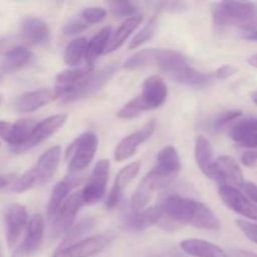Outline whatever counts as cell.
<instances>
[{
  "instance_id": "obj_47",
  "label": "cell",
  "mask_w": 257,
  "mask_h": 257,
  "mask_svg": "<svg viewBox=\"0 0 257 257\" xmlns=\"http://www.w3.org/2000/svg\"><path fill=\"white\" fill-rule=\"evenodd\" d=\"M231 256H232V257H257L256 253L251 252V251L238 250V248L231 250Z\"/></svg>"
},
{
  "instance_id": "obj_28",
  "label": "cell",
  "mask_w": 257,
  "mask_h": 257,
  "mask_svg": "<svg viewBox=\"0 0 257 257\" xmlns=\"http://www.w3.org/2000/svg\"><path fill=\"white\" fill-rule=\"evenodd\" d=\"M173 80L183 85L193 88V89H205V88L210 87L216 79L213 73L198 72V70L193 69L191 65H188L180 74L176 75Z\"/></svg>"
},
{
  "instance_id": "obj_3",
  "label": "cell",
  "mask_w": 257,
  "mask_h": 257,
  "mask_svg": "<svg viewBox=\"0 0 257 257\" xmlns=\"http://www.w3.org/2000/svg\"><path fill=\"white\" fill-rule=\"evenodd\" d=\"M197 201L180 195H167L156 205L157 223L162 230L173 232L191 225Z\"/></svg>"
},
{
  "instance_id": "obj_51",
  "label": "cell",
  "mask_w": 257,
  "mask_h": 257,
  "mask_svg": "<svg viewBox=\"0 0 257 257\" xmlns=\"http://www.w3.org/2000/svg\"><path fill=\"white\" fill-rule=\"evenodd\" d=\"M8 183H9V177H3V176H0V188L5 187Z\"/></svg>"
},
{
  "instance_id": "obj_32",
  "label": "cell",
  "mask_w": 257,
  "mask_h": 257,
  "mask_svg": "<svg viewBox=\"0 0 257 257\" xmlns=\"http://www.w3.org/2000/svg\"><path fill=\"white\" fill-rule=\"evenodd\" d=\"M191 226H193L196 228H201V230H221L220 218L213 213V211L208 206H206L202 202H198V201L196 203V208L195 212H193L192 221H191Z\"/></svg>"
},
{
  "instance_id": "obj_21",
  "label": "cell",
  "mask_w": 257,
  "mask_h": 257,
  "mask_svg": "<svg viewBox=\"0 0 257 257\" xmlns=\"http://www.w3.org/2000/svg\"><path fill=\"white\" fill-rule=\"evenodd\" d=\"M60 156H62L60 146H53L40 156L37 165L33 167L35 171V175H37L39 186L43 183H47L54 176L55 171L59 166Z\"/></svg>"
},
{
  "instance_id": "obj_14",
  "label": "cell",
  "mask_w": 257,
  "mask_h": 257,
  "mask_svg": "<svg viewBox=\"0 0 257 257\" xmlns=\"http://www.w3.org/2000/svg\"><path fill=\"white\" fill-rule=\"evenodd\" d=\"M218 195L225 203L235 213H238L247 220L257 222V206L251 202L238 188L228 185H220Z\"/></svg>"
},
{
  "instance_id": "obj_8",
  "label": "cell",
  "mask_w": 257,
  "mask_h": 257,
  "mask_svg": "<svg viewBox=\"0 0 257 257\" xmlns=\"http://www.w3.org/2000/svg\"><path fill=\"white\" fill-rule=\"evenodd\" d=\"M110 162L105 158L99 160L88 177L82 192L84 205H94L103 198L107 191L108 178H109Z\"/></svg>"
},
{
  "instance_id": "obj_46",
  "label": "cell",
  "mask_w": 257,
  "mask_h": 257,
  "mask_svg": "<svg viewBox=\"0 0 257 257\" xmlns=\"http://www.w3.org/2000/svg\"><path fill=\"white\" fill-rule=\"evenodd\" d=\"M18 45L17 40L12 37L0 38V55H5L12 48Z\"/></svg>"
},
{
  "instance_id": "obj_54",
  "label": "cell",
  "mask_w": 257,
  "mask_h": 257,
  "mask_svg": "<svg viewBox=\"0 0 257 257\" xmlns=\"http://www.w3.org/2000/svg\"><path fill=\"white\" fill-rule=\"evenodd\" d=\"M3 100H4V98H3V95H2V94H0V105H2Z\"/></svg>"
},
{
  "instance_id": "obj_15",
  "label": "cell",
  "mask_w": 257,
  "mask_h": 257,
  "mask_svg": "<svg viewBox=\"0 0 257 257\" xmlns=\"http://www.w3.org/2000/svg\"><path fill=\"white\" fill-rule=\"evenodd\" d=\"M181 167L182 165H181L178 151L176 150L175 146L167 145L161 148L160 152L156 156V165L152 171L168 185L171 181L177 177Z\"/></svg>"
},
{
  "instance_id": "obj_33",
  "label": "cell",
  "mask_w": 257,
  "mask_h": 257,
  "mask_svg": "<svg viewBox=\"0 0 257 257\" xmlns=\"http://www.w3.org/2000/svg\"><path fill=\"white\" fill-rule=\"evenodd\" d=\"M88 39L85 37H78L70 40L67 45L63 55V62L70 68L79 67L83 59H85V50H87Z\"/></svg>"
},
{
  "instance_id": "obj_31",
  "label": "cell",
  "mask_w": 257,
  "mask_h": 257,
  "mask_svg": "<svg viewBox=\"0 0 257 257\" xmlns=\"http://www.w3.org/2000/svg\"><path fill=\"white\" fill-rule=\"evenodd\" d=\"M33 58V52L24 45H15L4 55V60L2 63V72L13 73L22 69L23 67L30 62Z\"/></svg>"
},
{
  "instance_id": "obj_1",
  "label": "cell",
  "mask_w": 257,
  "mask_h": 257,
  "mask_svg": "<svg viewBox=\"0 0 257 257\" xmlns=\"http://www.w3.org/2000/svg\"><path fill=\"white\" fill-rule=\"evenodd\" d=\"M188 62L181 53L172 49H143L125 60L123 67L128 70L156 68L170 78H175L188 67Z\"/></svg>"
},
{
  "instance_id": "obj_6",
  "label": "cell",
  "mask_w": 257,
  "mask_h": 257,
  "mask_svg": "<svg viewBox=\"0 0 257 257\" xmlns=\"http://www.w3.org/2000/svg\"><path fill=\"white\" fill-rule=\"evenodd\" d=\"M84 206L83 202L82 192L72 193L65 198L57 212L52 216V223H50V237L52 240L64 237L65 233L74 226V221L77 218L78 212Z\"/></svg>"
},
{
  "instance_id": "obj_12",
  "label": "cell",
  "mask_w": 257,
  "mask_h": 257,
  "mask_svg": "<svg viewBox=\"0 0 257 257\" xmlns=\"http://www.w3.org/2000/svg\"><path fill=\"white\" fill-rule=\"evenodd\" d=\"M5 221V238L9 248H14L18 245L20 236L27 228L29 216L25 206L20 203H10L4 213Z\"/></svg>"
},
{
  "instance_id": "obj_26",
  "label": "cell",
  "mask_w": 257,
  "mask_h": 257,
  "mask_svg": "<svg viewBox=\"0 0 257 257\" xmlns=\"http://www.w3.org/2000/svg\"><path fill=\"white\" fill-rule=\"evenodd\" d=\"M143 17L142 15H135L132 18H128L125 19L122 24L118 27L117 30L112 33V37H110L109 43H108V47L105 49V54L108 53H112L114 50H117L118 48L122 47L125 42H127L128 38L131 37L133 32L142 24Z\"/></svg>"
},
{
  "instance_id": "obj_19",
  "label": "cell",
  "mask_w": 257,
  "mask_h": 257,
  "mask_svg": "<svg viewBox=\"0 0 257 257\" xmlns=\"http://www.w3.org/2000/svg\"><path fill=\"white\" fill-rule=\"evenodd\" d=\"M49 38L47 23L37 17L25 18L20 25V39L30 47L44 44Z\"/></svg>"
},
{
  "instance_id": "obj_43",
  "label": "cell",
  "mask_w": 257,
  "mask_h": 257,
  "mask_svg": "<svg viewBox=\"0 0 257 257\" xmlns=\"http://www.w3.org/2000/svg\"><path fill=\"white\" fill-rule=\"evenodd\" d=\"M161 12L167 13H181L185 12L187 9V5L182 4V3L177 2H170V3H161L160 4Z\"/></svg>"
},
{
  "instance_id": "obj_35",
  "label": "cell",
  "mask_w": 257,
  "mask_h": 257,
  "mask_svg": "<svg viewBox=\"0 0 257 257\" xmlns=\"http://www.w3.org/2000/svg\"><path fill=\"white\" fill-rule=\"evenodd\" d=\"M157 25H158L157 17H156V15H153V17H151L150 20L146 23L145 27H143L142 29H141L140 32H138L137 34L132 38V40H131L128 48H130L131 50L138 49L141 45H143V44H146L147 42H150V40L152 39L153 35H155L156 29H157Z\"/></svg>"
},
{
  "instance_id": "obj_37",
  "label": "cell",
  "mask_w": 257,
  "mask_h": 257,
  "mask_svg": "<svg viewBox=\"0 0 257 257\" xmlns=\"http://www.w3.org/2000/svg\"><path fill=\"white\" fill-rule=\"evenodd\" d=\"M110 13L117 18H132L137 15V7L131 2H114L109 4Z\"/></svg>"
},
{
  "instance_id": "obj_4",
  "label": "cell",
  "mask_w": 257,
  "mask_h": 257,
  "mask_svg": "<svg viewBox=\"0 0 257 257\" xmlns=\"http://www.w3.org/2000/svg\"><path fill=\"white\" fill-rule=\"evenodd\" d=\"M212 18L216 27H233L250 33L257 29V5L246 2H221L213 7Z\"/></svg>"
},
{
  "instance_id": "obj_45",
  "label": "cell",
  "mask_w": 257,
  "mask_h": 257,
  "mask_svg": "<svg viewBox=\"0 0 257 257\" xmlns=\"http://www.w3.org/2000/svg\"><path fill=\"white\" fill-rule=\"evenodd\" d=\"M241 163L248 168L255 167L257 165V151H247L241 156Z\"/></svg>"
},
{
  "instance_id": "obj_10",
  "label": "cell",
  "mask_w": 257,
  "mask_h": 257,
  "mask_svg": "<svg viewBox=\"0 0 257 257\" xmlns=\"http://www.w3.org/2000/svg\"><path fill=\"white\" fill-rule=\"evenodd\" d=\"M110 242L107 233L92 235L64 248H57L53 257H93L102 252Z\"/></svg>"
},
{
  "instance_id": "obj_23",
  "label": "cell",
  "mask_w": 257,
  "mask_h": 257,
  "mask_svg": "<svg viewBox=\"0 0 257 257\" xmlns=\"http://www.w3.org/2000/svg\"><path fill=\"white\" fill-rule=\"evenodd\" d=\"M180 246L188 256L192 257H231L222 247L201 238H186Z\"/></svg>"
},
{
  "instance_id": "obj_44",
  "label": "cell",
  "mask_w": 257,
  "mask_h": 257,
  "mask_svg": "<svg viewBox=\"0 0 257 257\" xmlns=\"http://www.w3.org/2000/svg\"><path fill=\"white\" fill-rule=\"evenodd\" d=\"M241 188L243 191V195L257 206V185L252 182H245Z\"/></svg>"
},
{
  "instance_id": "obj_20",
  "label": "cell",
  "mask_w": 257,
  "mask_h": 257,
  "mask_svg": "<svg viewBox=\"0 0 257 257\" xmlns=\"http://www.w3.org/2000/svg\"><path fill=\"white\" fill-rule=\"evenodd\" d=\"M54 100V90L39 88L20 95L15 102V109L20 113H32Z\"/></svg>"
},
{
  "instance_id": "obj_38",
  "label": "cell",
  "mask_w": 257,
  "mask_h": 257,
  "mask_svg": "<svg viewBox=\"0 0 257 257\" xmlns=\"http://www.w3.org/2000/svg\"><path fill=\"white\" fill-rule=\"evenodd\" d=\"M242 112L238 109H230L226 110V112L221 113L220 115L216 117V119L213 120V130L215 131H222L225 130L227 125H230L231 123H235L236 120L240 119Z\"/></svg>"
},
{
  "instance_id": "obj_40",
  "label": "cell",
  "mask_w": 257,
  "mask_h": 257,
  "mask_svg": "<svg viewBox=\"0 0 257 257\" xmlns=\"http://www.w3.org/2000/svg\"><path fill=\"white\" fill-rule=\"evenodd\" d=\"M236 226L240 228L241 232L253 243H257V223L246 220H236Z\"/></svg>"
},
{
  "instance_id": "obj_5",
  "label": "cell",
  "mask_w": 257,
  "mask_h": 257,
  "mask_svg": "<svg viewBox=\"0 0 257 257\" xmlns=\"http://www.w3.org/2000/svg\"><path fill=\"white\" fill-rule=\"evenodd\" d=\"M98 148V137L92 131L82 133L67 150L68 168L72 173L83 172L94 158Z\"/></svg>"
},
{
  "instance_id": "obj_42",
  "label": "cell",
  "mask_w": 257,
  "mask_h": 257,
  "mask_svg": "<svg viewBox=\"0 0 257 257\" xmlns=\"http://www.w3.org/2000/svg\"><path fill=\"white\" fill-rule=\"evenodd\" d=\"M236 73H237V68H235L233 65L230 64H225L218 67L217 69L213 72V75H215L216 80H225L232 77Z\"/></svg>"
},
{
  "instance_id": "obj_48",
  "label": "cell",
  "mask_w": 257,
  "mask_h": 257,
  "mask_svg": "<svg viewBox=\"0 0 257 257\" xmlns=\"http://www.w3.org/2000/svg\"><path fill=\"white\" fill-rule=\"evenodd\" d=\"M243 37H245V39L251 40V42H257V29L252 30V32H250V33H246Z\"/></svg>"
},
{
  "instance_id": "obj_30",
  "label": "cell",
  "mask_w": 257,
  "mask_h": 257,
  "mask_svg": "<svg viewBox=\"0 0 257 257\" xmlns=\"http://www.w3.org/2000/svg\"><path fill=\"white\" fill-rule=\"evenodd\" d=\"M77 183H79L78 178L73 177V176H67V177L63 178L62 181H59V182L53 187L52 195H50L47 206V212L50 217L57 212L58 208H59L60 206H62V203L65 201V198L69 196L70 190H72Z\"/></svg>"
},
{
  "instance_id": "obj_24",
  "label": "cell",
  "mask_w": 257,
  "mask_h": 257,
  "mask_svg": "<svg viewBox=\"0 0 257 257\" xmlns=\"http://www.w3.org/2000/svg\"><path fill=\"white\" fill-rule=\"evenodd\" d=\"M195 160L203 175L208 178H213V147L205 136H198L196 138Z\"/></svg>"
},
{
  "instance_id": "obj_18",
  "label": "cell",
  "mask_w": 257,
  "mask_h": 257,
  "mask_svg": "<svg viewBox=\"0 0 257 257\" xmlns=\"http://www.w3.org/2000/svg\"><path fill=\"white\" fill-rule=\"evenodd\" d=\"M140 170L141 163L132 162L130 163V165L124 166V167L118 172V175L115 176L114 183H113L112 188H110L109 193H108L107 196V200H105V207L109 208V210H113V208H115L119 205L125 187L137 177Z\"/></svg>"
},
{
  "instance_id": "obj_2",
  "label": "cell",
  "mask_w": 257,
  "mask_h": 257,
  "mask_svg": "<svg viewBox=\"0 0 257 257\" xmlns=\"http://www.w3.org/2000/svg\"><path fill=\"white\" fill-rule=\"evenodd\" d=\"M168 97V88L165 80L158 75H150L143 82L141 93L125 103L117 112L122 119H133L147 110L157 109L165 104Z\"/></svg>"
},
{
  "instance_id": "obj_9",
  "label": "cell",
  "mask_w": 257,
  "mask_h": 257,
  "mask_svg": "<svg viewBox=\"0 0 257 257\" xmlns=\"http://www.w3.org/2000/svg\"><path fill=\"white\" fill-rule=\"evenodd\" d=\"M44 217L40 213H34L32 217H29L24 238L13 251L12 257H32L35 255L44 240Z\"/></svg>"
},
{
  "instance_id": "obj_29",
  "label": "cell",
  "mask_w": 257,
  "mask_h": 257,
  "mask_svg": "<svg viewBox=\"0 0 257 257\" xmlns=\"http://www.w3.org/2000/svg\"><path fill=\"white\" fill-rule=\"evenodd\" d=\"M112 28L105 27L93 35L92 39L88 42L87 50H85V62H87V64L93 65L100 55L105 54V49H107L108 43H109L110 37H112Z\"/></svg>"
},
{
  "instance_id": "obj_36",
  "label": "cell",
  "mask_w": 257,
  "mask_h": 257,
  "mask_svg": "<svg viewBox=\"0 0 257 257\" xmlns=\"http://www.w3.org/2000/svg\"><path fill=\"white\" fill-rule=\"evenodd\" d=\"M37 186H39L37 175H35L34 168H30L29 171L23 173L19 178H17L12 183V191L14 193H24L32 188L37 187Z\"/></svg>"
},
{
  "instance_id": "obj_17",
  "label": "cell",
  "mask_w": 257,
  "mask_h": 257,
  "mask_svg": "<svg viewBox=\"0 0 257 257\" xmlns=\"http://www.w3.org/2000/svg\"><path fill=\"white\" fill-rule=\"evenodd\" d=\"M167 183L163 180H161L152 170L142 178L140 185L133 192L132 197H131V208L133 211H142L147 208L148 203L152 200L153 195L156 191L161 190V188L166 187Z\"/></svg>"
},
{
  "instance_id": "obj_49",
  "label": "cell",
  "mask_w": 257,
  "mask_h": 257,
  "mask_svg": "<svg viewBox=\"0 0 257 257\" xmlns=\"http://www.w3.org/2000/svg\"><path fill=\"white\" fill-rule=\"evenodd\" d=\"M247 63H248V65H251V67L256 68L257 69V54H253V55H251V57H248Z\"/></svg>"
},
{
  "instance_id": "obj_34",
  "label": "cell",
  "mask_w": 257,
  "mask_h": 257,
  "mask_svg": "<svg viewBox=\"0 0 257 257\" xmlns=\"http://www.w3.org/2000/svg\"><path fill=\"white\" fill-rule=\"evenodd\" d=\"M94 226H95V220L92 217L80 221L79 223L73 226V227L65 233L62 242H60V245L58 246L57 248L68 247V246L73 245V243L75 242H79V241L83 240V238L88 237V233H89L90 231H93Z\"/></svg>"
},
{
  "instance_id": "obj_41",
  "label": "cell",
  "mask_w": 257,
  "mask_h": 257,
  "mask_svg": "<svg viewBox=\"0 0 257 257\" xmlns=\"http://www.w3.org/2000/svg\"><path fill=\"white\" fill-rule=\"evenodd\" d=\"M88 28V24L83 19H77L72 20L68 24H65V27L63 28V33L65 35H77L79 33L84 32Z\"/></svg>"
},
{
  "instance_id": "obj_13",
  "label": "cell",
  "mask_w": 257,
  "mask_h": 257,
  "mask_svg": "<svg viewBox=\"0 0 257 257\" xmlns=\"http://www.w3.org/2000/svg\"><path fill=\"white\" fill-rule=\"evenodd\" d=\"M67 120L68 114H65V113H58V114H53L50 117L45 118V119L40 120L33 128V132L28 142L20 148H18V150H14L13 152L23 153L37 147L38 145H40L44 141H47L48 138L52 137L53 135H55L67 123Z\"/></svg>"
},
{
  "instance_id": "obj_22",
  "label": "cell",
  "mask_w": 257,
  "mask_h": 257,
  "mask_svg": "<svg viewBox=\"0 0 257 257\" xmlns=\"http://www.w3.org/2000/svg\"><path fill=\"white\" fill-rule=\"evenodd\" d=\"M37 122L33 118H22L18 119L14 124H10L9 128L2 135V138L12 147V151L18 150L29 140Z\"/></svg>"
},
{
  "instance_id": "obj_52",
  "label": "cell",
  "mask_w": 257,
  "mask_h": 257,
  "mask_svg": "<svg viewBox=\"0 0 257 257\" xmlns=\"http://www.w3.org/2000/svg\"><path fill=\"white\" fill-rule=\"evenodd\" d=\"M246 147H247V148H257V136L255 138H253L252 141H251L250 143H248L247 146H246Z\"/></svg>"
},
{
  "instance_id": "obj_50",
  "label": "cell",
  "mask_w": 257,
  "mask_h": 257,
  "mask_svg": "<svg viewBox=\"0 0 257 257\" xmlns=\"http://www.w3.org/2000/svg\"><path fill=\"white\" fill-rule=\"evenodd\" d=\"M9 125H10V123L3 122V120H0V137H2L3 133H4L5 131H7L8 128H9Z\"/></svg>"
},
{
  "instance_id": "obj_16",
  "label": "cell",
  "mask_w": 257,
  "mask_h": 257,
  "mask_svg": "<svg viewBox=\"0 0 257 257\" xmlns=\"http://www.w3.org/2000/svg\"><path fill=\"white\" fill-rule=\"evenodd\" d=\"M213 178L220 185H228L236 188H241L245 183L240 165L231 156H220L213 161Z\"/></svg>"
},
{
  "instance_id": "obj_7",
  "label": "cell",
  "mask_w": 257,
  "mask_h": 257,
  "mask_svg": "<svg viewBox=\"0 0 257 257\" xmlns=\"http://www.w3.org/2000/svg\"><path fill=\"white\" fill-rule=\"evenodd\" d=\"M118 72V64L115 63H109L104 65L100 69L94 70L89 77L85 78L82 83L73 88L67 95L62 99V103H70L75 100L84 99V98L90 97L99 92L104 85L109 83V80L114 77L115 73Z\"/></svg>"
},
{
  "instance_id": "obj_39",
  "label": "cell",
  "mask_w": 257,
  "mask_h": 257,
  "mask_svg": "<svg viewBox=\"0 0 257 257\" xmlns=\"http://www.w3.org/2000/svg\"><path fill=\"white\" fill-rule=\"evenodd\" d=\"M108 12L104 8L100 7H89L83 9L82 12V19L87 23L88 25L98 24V23L103 22L107 17Z\"/></svg>"
},
{
  "instance_id": "obj_27",
  "label": "cell",
  "mask_w": 257,
  "mask_h": 257,
  "mask_svg": "<svg viewBox=\"0 0 257 257\" xmlns=\"http://www.w3.org/2000/svg\"><path fill=\"white\" fill-rule=\"evenodd\" d=\"M158 213L156 206L145 208L142 211L131 210L124 218L125 227L132 231H143L157 223Z\"/></svg>"
},
{
  "instance_id": "obj_25",
  "label": "cell",
  "mask_w": 257,
  "mask_h": 257,
  "mask_svg": "<svg viewBox=\"0 0 257 257\" xmlns=\"http://www.w3.org/2000/svg\"><path fill=\"white\" fill-rule=\"evenodd\" d=\"M228 136L235 143L246 147L257 136V118L246 117L237 119L230 128Z\"/></svg>"
},
{
  "instance_id": "obj_53",
  "label": "cell",
  "mask_w": 257,
  "mask_h": 257,
  "mask_svg": "<svg viewBox=\"0 0 257 257\" xmlns=\"http://www.w3.org/2000/svg\"><path fill=\"white\" fill-rule=\"evenodd\" d=\"M251 99H252V102L257 105V90H256V92L251 93Z\"/></svg>"
},
{
  "instance_id": "obj_11",
  "label": "cell",
  "mask_w": 257,
  "mask_h": 257,
  "mask_svg": "<svg viewBox=\"0 0 257 257\" xmlns=\"http://www.w3.org/2000/svg\"><path fill=\"white\" fill-rule=\"evenodd\" d=\"M156 125L157 122L156 119L148 120L146 124H143L142 127L138 128L137 131H135L131 135L125 136L124 138L120 140V142L115 146L114 150V158L118 162H122V161L128 160V158L133 157L137 152V148L141 145H143L145 142H147L151 137L153 136L156 131Z\"/></svg>"
}]
</instances>
